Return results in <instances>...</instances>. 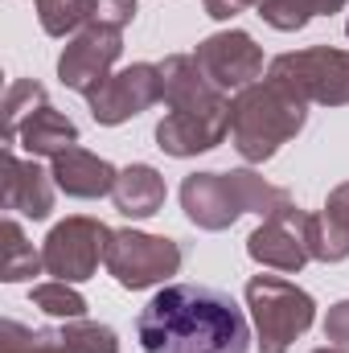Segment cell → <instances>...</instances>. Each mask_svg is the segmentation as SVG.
<instances>
[{
  "mask_svg": "<svg viewBox=\"0 0 349 353\" xmlns=\"http://www.w3.org/2000/svg\"><path fill=\"white\" fill-rule=\"evenodd\" d=\"M144 353H247L251 325L230 292L210 283H165L136 316Z\"/></svg>",
  "mask_w": 349,
  "mask_h": 353,
  "instance_id": "cell-1",
  "label": "cell"
},
{
  "mask_svg": "<svg viewBox=\"0 0 349 353\" xmlns=\"http://www.w3.org/2000/svg\"><path fill=\"white\" fill-rule=\"evenodd\" d=\"M308 123V103L288 87L259 79L230 99V144L247 165L271 161Z\"/></svg>",
  "mask_w": 349,
  "mask_h": 353,
  "instance_id": "cell-2",
  "label": "cell"
},
{
  "mask_svg": "<svg viewBox=\"0 0 349 353\" xmlns=\"http://www.w3.org/2000/svg\"><path fill=\"white\" fill-rule=\"evenodd\" d=\"M247 308L255 321L259 353H288L296 337H304L317 321V300L283 275H251Z\"/></svg>",
  "mask_w": 349,
  "mask_h": 353,
  "instance_id": "cell-3",
  "label": "cell"
},
{
  "mask_svg": "<svg viewBox=\"0 0 349 353\" xmlns=\"http://www.w3.org/2000/svg\"><path fill=\"white\" fill-rule=\"evenodd\" d=\"M267 79L288 87L296 99L317 107H349V50L312 46L296 54H279L267 66Z\"/></svg>",
  "mask_w": 349,
  "mask_h": 353,
  "instance_id": "cell-4",
  "label": "cell"
},
{
  "mask_svg": "<svg viewBox=\"0 0 349 353\" xmlns=\"http://www.w3.org/2000/svg\"><path fill=\"white\" fill-rule=\"evenodd\" d=\"M107 275L128 288V292H144L157 288L165 279H173L181 271V247L173 239L161 234H144V230H115L107 243Z\"/></svg>",
  "mask_w": 349,
  "mask_h": 353,
  "instance_id": "cell-5",
  "label": "cell"
},
{
  "mask_svg": "<svg viewBox=\"0 0 349 353\" xmlns=\"http://www.w3.org/2000/svg\"><path fill=\"white\" fill-rule=\"evenodd\" d=\"M111 226H103L99 218H87V214H74L66 222H58L46 243H41V263H46V275L54 279H66V283H83L90 279L99 263L107 259V243H111Z\"/></svg>",
  "mask_w": 349,
  "mask_h": 353,
  "instance_id": "cell-6",
  "label": "cell"
},
{
  "mask_svg": "<svg viewBox=\"0 0 349 353\" xmlns=\"http://www.w3.org/2000/svg\"><path fill=\"white\" fill-rule=\"evenodd\" d=\"M87 103H90L94 123H103V128H119V123L144 115L148 107L165 103V79H161V66H152V62H132V66L115 70L107 83H99V87L87 94Z\"/></svg>",
  "mask_w": 349,
  "mask_h": 353,
  "instance_id": "cell-7",
  "label": "cell"
},
{
  "mask_svg": "<svg viewBox=\"0 0 349 353\" xmlns=\"http://www.w3.org/2000/svg\"><path fill=\"white\" fill-rule=\"evenodd\" d=\"M193 62L201 66V74L214 83L218 90H239L251 87L263 79V46H255L251 33L243 29H222V33H210L206 41H197L193 50Z\"/></svg>",
  "mask_w": 349,
  "mask_h": 353,
  "instance_id": "cell-8",
  "label": "cell"
},
{
  "mask_svg": "<svg viewBox=\"0 0 349 353\" xmlns=\"http://www.w3.org/2000/svg\"><path fill=\"white\" fill-rule=\"evenodd\" d=\"M119 54H123V33H119V29L87 25V29L74 33L70 46L62 50V58H58V79H62V87L79 90V94H90L99 83L111 79Z\"/></svg>",
  "mask_w": 349,
  "mask_h": 353,
  "instance_id": "cell-9",
  "label": "cell"
},
{
  "mask_svg": "<svg viewBox=\"0 0 349 353\" xmlns=\"http://www.w3.org/2000/svg\"><path fill=\"white\" fill-rule=\"evenodd\" d=\"M181 210L201 230H230L247 214L239 173H189L181 181Z\"/></svg>",
  "mask_w": 349,
  "mask_h": 353,
  "instance_id": "cell-10",
  "label": "cell"
},
{
  "mask_svg": "<svg viewBox=\"0 0 349 353\" xmlns=\"http://www.w3.org/2000/svg\"><path fill=\"white\" fill-rule=\"evenodd\" d=\"M304 226H308V214L288 201L283 210H275L271 218H263L259 226L251 230L247 255H251L255 263L271 267V271L296 275L300 267L312 259V255H308V234H304Z\"/></svg>",
  "mask_w": 349,
  "mask_h": 353,
  "instance_id": "cell-11",
  "label": "cell"
},
{
  "mask_svg": "<svg viewBox=\"0 0 349 353\" xmlns=\"http://www.w3.org/2000/svg\"><path fill=\"white\" fill-rule=\"evenodd\" d=\"M0 201H4V210H12V214H21V218H33V222H41V218H50V210H54V173H46L33 157L29 161H21L12 148H4L0 152Z\"/></svg>",
  "mask_w": 349,
  "mask_h": 353,
  "instance_id": "cell-12",
  "label": "cell"
},
{
  "mask_svg": "<svg viewBox=\"0 0 349 353\" xmlns=\"http://www.w3.org/2000/svg\"><path fill=\"white\" fill-rule=\"evenodd\" d=\"M230 136V119L218 115H185V111H165V119L157 123V148L165 157L189 161L197 152L218 148Z\"/></svg>",
  "mask_w": 349,
  "mask_h": 353,
  "instance_id": "cell-13",
  "label": "cell"
},
{
  "mask_svg": "<svg viewBox=\"0 0 349 353\" xmlns=\"http://www.w3.org/2000/svg\"><path fill=\"white\" fill-rule=\"evenodd\" d=\"M54 185L66 193V197H83V201H94V197H107L119 181V169L103 157H94L87 148H66L62 157H54Z\"/></svg>",
  "mask_w": 349,
  "mask_h": 353,
  "instance_id": "cell-14",
  "label": "cell"
},
{
  "mask_svg": "<svg viewBox=\"0 0 349 353\" xmlns=\"http://www.w3.org/2000/svg\"><path fill=\"white\" fill-rule=\"evenodd\" d=\"M17 144L37 161V157H62L66 148H74L79 144V128H74V119H66L58 107H37L25 123H21V132H17Z\"/></svg>",
  "mask_w": 349,
  "mask_h": 353,
  "instance_id": "cell-15",
  "label": "cell"
},
{
  "mask_svg": "<svg viewBox=\"0 0 349 353\" xmlns=\"http://www.w3.org/2000/svg\"><path fill=\"white\" fill-rule=\"evenodd\" d=\"M111 201H115V210L123 218H136V222L152 218L165 205V176L157 173L152 165H128V169H119Z\"/></svg>",
  "mask_w": 349,
  "mask_h": 353,
  "instance_id": "cell-16",
  "label": "cell"
},
{
  "mask_svg": "<svg viewBox=\"0 0 349 353\" xmlns=\"http://www.w3.org/2000/svg\"><path fill=\"white\" fill-rule=\"evenodd\" d=\"M0 239H4V255H0V279L4 283H21V279H33L37 271H46L41 251H33V243L25 239L17 218H4Z\"/></svg>",
  "mask_w": 349,
  "mask_h": 353,
  "instance_id": "cell-17",
  "label": "cell"
},
{
  "mask_svg": "<svg viewBox=\"0 0 349 353\" xmlns=\"http://www.w3.org/2000/svg\"><path fill=\"white\" fill-rule=\"evenodd\" d=\"M304 234H308V255L317 263H346L349 259V230L337 218H329L325 210L321 214H308Z\"/></svg>",
  "mask_w": 349,
  "mask_h": 353,
  "instance_id": "cell-18",
  "label": "cell"
},
{
  "mask_svg": "<svg viewBox=\"0 0 349 353\" xmlns=\"http://www.w3.org/2000/svg\"><path fill=\"white\" fill-rule=\"evenodd\" d=\"M0 353H74L62 329H29L21 321H0Z\"/></svg>",
  "mask_w": 349,
  "mask_h": 353,
  "instance_id": "cell-19",
  "label": "cell"
},
{
  "mask_svg": "<svg viewBox=\"0 0 349 353\" xmlns=\"http://www.w3.org/2000/svg\"><path fill=\"white\" fill-rule=\"evenodd\" d=\"M50 99H46V87L41 83H33V79H17L8 94H4V148H12L17 144V132H21V123L37 111V107H46Z\"/></svg>",
  "mask_w": 349,
  "mask_h": 353,
  "instance_id": "cell-20",
  "label": "cell"
},
{
  "mask_svg": "<svg viewBox=\"0 0 349 353\" xmlns=\"http://www.w3.org/2000/svg\"><path fill=\"white\" fill-rule=\"evenodd\" d=\"M94 0H37V21L50 37H74L90 25Z\"/></svg>",
  "mask_w": 349,
  "mask_h": 353,
  "instance_id": "cell-21",
  "label": "cell"
},
{
  "mask_svg": "<svg viewBox=\"0 0 349 353\" xmlns=\"http://www.w3.org/2000/svg\"><path fill=\"white\" fill-rule=\"evenodd\" d=\"M29 300H33V308H41V312L54 316V321H79V316H87L83 292H74V283H66V279L37 283V288L29 292Z\"/></svg>",
  "mask_w": 349,
  "mask_h": 353,
  "instance_id": "cell-22",
  "label": "cell"
},
{
  "mask_svg": "<svg viewBox=\"0 0 349 353\" xmlns=\"http://www.w3.org/2000/svg\"><path fill=\"white\" fill-rule=\"evenodd\" d=\"M62 341L74 353H119V337L111 325H99V321H62Z\"/></svg>",
  "mask_w": 349,
  "mask_h": 353,
  "instance_id": "cell-23",
  "label": "cell"
},
{
  "mask_svg": "<svg viewBox=\"0 0 349 353\" xmlns=\"http://www.w3.org/2000/svg\"><path fill=\"white\" fill-rule=\"evenodd\" d=\"M259 17L271 25V29H279V33H296V29H304L312 17L300 8V0H267L259 4Z\"/></svg>",
  "mask_w": 349,
  "mask_h": 353,
  "instance_id": "cell-24",
  "label": "cell"
},
{
  "mask_svg": "<svg viewBox=\"0 0 349 353\" xmlns=\"http://www.w3.org/2000/svg\"><path fill=\"white\" fill-rule=\"evenodd\" d=\"M136 21V0H94L90 4V25H107V29H128Z\"/></svg>",
  "mask_w": 349,
  "mask_h": 353,
  "instance_id": "cell-25",
  "label": "cell"
},
{
  "mask_svg": "<svg viewBox=\"0 0 349 353\" xmlns=\"http://www.w3.org/2000/svg\"><path fill=\"white\" fill-rule=\"evenodd\" d=\"M325 341L337 345V350H349V300H337L325 316Z\"/></svg>",
  "mask_w": 349,
  "mask_h": 353,
  "instance_id": "cell-26",
  "label": "cell"
},
{
  "mask_svg": "<svg viewBox=\"0 0 349 353\" xmlns=\"http://www.w3.org/2000/svg\"><path fill=\"white\" fill-rule=\"evenodd\" d=\"M325 214H329V218H337V222L349 230V181H346V185H337V189L329 193V201H325Z\"/></svg>",
  "mask_w": 349,
  "mask_h": 353,
  "instance_id": "cell-27",
  "label": "cell"
},
{
  "mask_svg": "<svg viewBox=\"0 0 349 353\" xmlns=\"http://www.w3.org/2000/svg\"><path fill=\"white\" fill-rule=\"evenodd\" d=\"M201 4H206V17H214V21H230L247 8L243 0H201Z\"/></svg>",
  "mask_w": 349,
  "mask_h": 353,
  "instance_id": "cell-28",
  "label": "cell"
},
{
  "mask_svg": "<svg viewBox=\"0 0 349 353\" xmlns=\"http://www.w3.org/2000/svg\"><path fill=\"white\" fill-rule=\"evenodd\" d=\"M349 0H300V8L308 12V17H333V12H341Z\"/></svg>",
  "mask_w": 349,
  "mask_h": 353,
  "instance_id": "cell-29",
  "label": "cell"
},
{
  "mask_svg": "<svg viewBox=\"0 0 349 353\" xmlns=\"http://www.w3.org/2000/svg\"><path fill=\"white\" fill-rule=\"evenodd\" d=\"M312 353H349V350H337V345H325V350H312Z\"/></svg>",
  "mask_w": 349,
  "mask_h": 353,
  "instance_id": "cell-30",
  "label": "cell"
},
{
  "mask_svg": "<svg viewBox=\"0 0 349 353\" xmlns=\"http://www.w3.org/2000/svg\"><path fill=\"white\" fill-rule=\"evenodd\" d=\"M243 4H247V8H259V4H267V0H243Z\"/></svg>",
  "mask_w": 349,
  "mask_h": 353,
  "instance_id": "cell-31",
  "label": "cell"
},
{
  "mask_svg": "<svg viewBox=\"0 0 349 353\" xmlns=\"http://www.w3.org/2000/svg\"><path fill=\"white\" fill-rule=\"evenodd\" d=\"M346 33H349V21H346Z\"/></svg>",
  "mask_w": 349,
  "mask_h": 353,
  "instance_id": "cell-32",
  "label": "cell"
}]
</instances>
